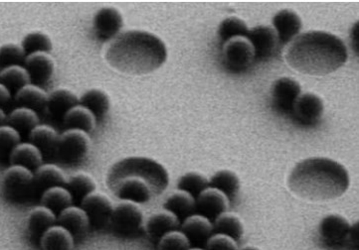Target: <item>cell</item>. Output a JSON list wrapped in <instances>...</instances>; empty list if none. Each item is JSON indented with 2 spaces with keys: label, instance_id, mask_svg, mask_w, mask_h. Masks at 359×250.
I'll list each match as a JSON object with an SVG mask.
<instances>
[{
  "label": "cell",
  "instance_id": "1",
  "mask_svg": "<svg viewBox=\"0 0 359 250\" xmlns=\"http://www.w3.org/2000/svg\"><path fill=\"white\" fill-rule=\"evenodd\" d=\"M107 184L121 201L146 204L163 194L170 184V175L158 161L142 156L118 160L107 175Z\"/></svg>",
  "mask_w": 359,
  "mask_h": 250
},
{
  "label": "cell",
  "instance_id": "2",
  "mask_svg": "<svg viewBox=\"0 0 359 250\" xmlns=\"http://www.w3.org/2000/svg\"><path fill=\"white\" fill-rule=\"evenodd\" d=\"M168 59L165 42L144 30L121 32L107 48L106 60L111 68L130 75L158 70Z\"/></svg>",
  "mask_w": 359,
  "mask_h": 250
},
{
  "label": "cell",
  "instance_id": "3",
  "mask_svg": "<svg viewBox=\"0 0 359 250\" xmlns=\"http://www.w3.org/2000/svg\"><path fill=\"white\" fill-rule=\"evenodd\" d=\"M347 48L341 38L325 31H309L296 37L287 48L286 59L294 70L311 76H325L347 61Z\"/></svg>",
  "mask_w": 359,
  "mask_h": 250
},
{
  "label": "cell",
  "instance_id": "4",
  "mask_svg": "<svg viewBox=\"0 0 359 250\" xmlns=\"http://www.w3.org/2000/svg\"><path fill=\"white\" fill-rule=\"evenodd\" d=\"M290 190L309 201H329L341 197L349 187L348 172L339 162L313 157L299 162L287 179Z\"/></svg>",
  "mask_w": 359,
  "mask_h": 250
},
{
  "label": "cell",
  "instance_id": "5",
  "mask_svg": "<svg viewBox=\"0 0 359 250\" xmlns=\"http://www.w3.org/2000/svg\"><path fill=\"white\" fill-rule=\"evenodd\" d=\"M2 193L8 201L25 202L37 195L34 174L22 166L11 165L2 178Z\"/></svg>",
  "mask_w": 359,
  "mask_h": 250
},
{
  "label": "cell",
  "instance_id": "6",
  "mask_svg": "<svg viewBox=\"0 0 359 250\" xmlns=\"http://www.w3.org/2000/svg\"><path fill=\"white\" fill-rule=\"evenodd\" d=\"M89 133L79 130H67L59 135L55 150L57 158L66 164L84 161L91 150Z\"/></svg>",
  "mask_w": 359,
  "mask_h": 250
},
{
  "label": "cell",
  "instance_id": "7",
  "mask_svg": "<svg viewBox=\"0 0 359 250\" xmlns=\"http://www.w3.org/2000/svg\"><path fill=\"white\" fill-rule=\"evenodd\" d=\"M109 225L111 230L120 237H135L139 235L144 226V214L135 202L121 201L114 207Z\"/></svg>",
  "mask_w": 359,
  "mask_h": 250
},
{
  "label": "cell",
  "instance_id": "8",
  "mask_svg": "<svg viewBox=\"0 0 359 250\" xmlns=\"http://www.w3.org/2000/svg\"><path fill=\"white\" fill-rule=\"evenodd\" d=\"M222 60L230 73H244L255 63L253 47L246 37L233 38L222 46Z\"/></svg>",
  "mask_w": 359,
  "mask_h": 250
},
{
  "label": "cell",
  "instance_id": "9",
  "mask_svg": "<svg viewBox=\"0 0 359 250\" xmlns=\"http://www.w3.org/2000/svg\"><path fill=\"white\" fill-rule=\"evenodd\" d=\"M323 113L322 99L317 95L306 92L299 95L289 118H292L296 125L303 127H313L320 123Z\"/></svg>",
  "mask_w": 359,
  "mask_h": 250
},
{
  "label": "cell",
  "instance_id": "10",
  "mask_svg": "<svg viewBox=\"0 0 359 250\" xmlns=\"http://www.w3.org/2000/svg\"><path fill=\"white\" fill-rule=\"evenodd\" d=\"M301 92V85L297 81L286 77L279 78L271 92L273 109L282 116H290Z\"/></svg>",
  "mask_w": 359,
  "mask_h": 250
},
{
  "label": "cell",
  "instance_id": "11",
  "mask_svg": "<svg viewBox=\"0 0 359 250\" xmlns=\"http://www.w3.org/2000/svg\"><path fill=\"white\" fill-rule=\"evenodd\" d=\"M123 27L121 11L113 6L100 8L93 19V29L100 41H111L120 34Z\"/></svg>",
  "mask_w": 359,
  "mask_h": 250
},
{
  "label": "cell",
  "instance_id": "12",
  "mask_svg": "<svg viewBox=\"0 0 359 250\" xmlns=\"http://www.w3.org/2000/svg\"><path fill=\"white\" fill-rule=\"evenodd\" d=\"M246 38L253 47L255 62L268 61L277 53L279 40L273 28L269 26H257L249 30Z\"/></svg>",
  "mask_w": 359,
  "mask_h": 250
},
{
  "label": "cell",
  "instance_id": "13",
  "mask_svg": "<svg viewBox=\"0 0 359 250\" xmlns=\"http://www.w3.org/2000/svg\"><path fill=\"white\" fill-rule=\"evenodd\" d=\"M353 225L341 214H329L320 223L318 232L323 242L329 245L351 244Z\"/></svg>",
  "mask_w": 359,
  "mask_h": 250
},
{
  "label": "cell",
  "instance_id": "14",
  "mask_svg": "<svg viewBox=\"0 0 359 250\" xmlns=\"http://www.w3.org/2000/svg\"><path fill=\"white\" fill-rule=\"evenodd\" d=\"M81 208L87 214L91 225L95 228H104L110 223L114 207L106 195L95 190L82 200Z\"/></svg>",
  "mask_w": 359,
  "mask_h": 250
},
{
  "label": "cell",
  "instance_id": "15",
  "mask_svg": "<svg viewBox=\"0 0 359 250\" xmlns=\"http://www.w3.org/2000/svg\"><path fill=\"white\" fill-rule=\"evenodd\" d=\"M229 201L223 193L214 188H206L195 199V214H201L213 223L218 216L226 213Z\"/></svg>",
  "mask_w": 359,
  "mask_h": 250
},
{
  "label": "cell",
  "instance_id": "16",
  "mask_svg": "<svg viewBox=\"0 0 359 250\" xmlns=\"http://www.w3.org/2000/svg\"><path fill=\"white\" fill-rule=\"evenodd\" d=\"M25 67L29 74L31 83L39 87L50 82L55 74V61L50 53L45 52L27 55Z\"/></svg>",
  "mask_w": 359,
  "mask_h": 250
},
{
  "label": "cell",
  "instance_id": "17",
  "mask_svg": "<svg viewBox=\"0 0 359 250\" xmlns=\"http://www.w3.org/2000/svg\"><path fill=\"white\" fill-rule=\"evenodd\" d=\"M273 25L277 34L280 45H286L296 38L301 32V18L298 14L291 9H283L278 11L273 18Z\"/></svg>",
  "mask_w": 359,
  "mask_h": 250
},
{
  "label": "cell",
  "instance_id": "18",
  "mask_svg": "<svg viewBox=\"0 0 359 250\" xmlns=\"http://www.w3.org/2000/svg\"><path fill=\"white\" fill-rule=\"evenodd\" d=\"M180 226H182L180 232H183L194 247H201L202 245H205L209 237L213 235L212 223L201 214H192L185 218Z\"/></svg>",
  "mask_w": 359,
  "mask_h": 250
},
{
  "label": "cell",
  "instance_id": "19",
  "mask_svg": "<svg viewBox=\"0 0 359 250\" xmlns=\"http://www.w3.org/2000/svg\"><path fill=\"white\" fill-rule=\"evenodd\" d=\"M57 223L65 228L74 237H84L91 226L84 209L73 204L57 216Z\"/></svg>",
  "mask_w": 359,
  "mask_h": 250
},
{
  "label": "cell",
  "instance_id": "20",
  "mask_svg": "<svg viewBox=\"0 0 359 250\" xmlns=\"http://www.w3.org/2000/svg\"><path fill=\"white\" fill-rule=\"evenodd\" d=\"M34 185L37 194L53 187H65L68 179L55 164H42L34 171Z\"/></svg>",
  "mask_w": 359,
  "mask_h": 250
},
{
  "label": "cell",
  "instance_id": "21",
  "mask_svg": "<svg viewBox=\"0 0 359 250\" xmlns=\"http://www.w3.org/2000/svg\"><path fill=\"white\" fill-rule=\"evenodd\" d=\"M47 101L48 94L42 89V87L33 83L25 85L14 95V102L18 107H26L36 111L37 113L46 109Z\"/></svg>",
  "mask_w": 359,
  "mask_h": 250
},
{
  "label": "cell",
  "instance_id": "22",
  "mask_svg": "<svg viewBox=\"0 0 359 250\" xmlns=\"http://www.w3.org/2000/svg\"><path fill=\"white\" fill-rule=\"evenodd\" d=\"M11 165L22 166L35 171L43 163V154L30 142L19 143L9 157Z\"/></svg>",
  "mask_w": 359,
  "mask_h": 250
},
{
  "label": "cell",
  "instance_id": "23",
  "mask_svg": "<svg viewBox=\"0 0 359 250\" xmlns=\"http://www.w3.org/2000/svg\"><path fill=\"white\" fill-rule=\"evenodd\" d=\"M63 121L67 130H79L89 133L96 127L97 119L89 109L79 104L69 109L63 116Z\"/></svg>",
  "mask_w": 359,
  "mask_h": 250
},
{
  "label": "cell",
  "instance_id": "24",
  "mask_svg": "<svg viewBox=\"0 0 359 250\" xmlns=\"http://www.w3.org/2000/svg\"><path fill=\"white\" fill-rule=\"evenodd\" d=\"M180 221L170 211H161L149 216L146 223L147 232L151 237L161 238L166 233L178 230Z\"/></svg>",
  "mask_w": 359,
  "mask_h": 250
},
{
  "label": "cell",
  "instance_id": "25",
  "mask_svg": "<svg viewBox=\"0 0 359 250\" xmlns=\"http://www.w3.org/2000/svg\"><path fill=\"white\" fill-rule=\"evenodd\" d=\"M42 250H73L74 237L63 226L55 225L40 237Z\"/></svg>",
  "mask_w": 359,
  "mask_h": 250
},
{
  "label": "cell",
  "instance_id": "26",
  "mask_svg": "<svg viewBox=\"0 0 359 250\" xmlns=\"http://www.w3.org/2000/svg\"><path fill=\"white\" fill-rule=\"evenodd\" d=\"M79 104V97L72 90L60 88L50 92L46 109L52 116L63 118L69 109Z\"/></svg>",
  "mask_w": 359,
  "mask_h": 250
},
{
  "label": "cell",
  "instance_id": "27",
  "mask_svg": "<svg viewBox=\"0 0 359 250\" xmlns=\"http://www.w3.org/2000/svg\"><path fill=\"white\" fill-rule=\"evenodd\" d=\"M57 225V214L44 206H38L28 216V232L35 237H41L43 233Z\"/></svg>",
  "mask_w": 359,
  "mask_h": 250
},
{
  "label": "cell",
  "instance_id": "28",
  "mask_svg": "<svg viewBox=\"0 0 359 250\" xmlns=\"http://www.w3.org/2000/svg\"><path fill=\"white\" fill-rule=\"evenodd\" d=\"M163 208L183 221L195 214V199L189 193L178 190L165 200Z\"/></svg>",
  "mask_w": 359,
  "mask_h": 250
},
{
  "label": "cell",
  "instance_id": "29",
  "mask_svg": "<svg viewBox=\"0 0 359 250\" xmlns=\"http://www.w3.org/2000/svg\"><path fill=\"white\" fill-rule=\"evenodd\" d=\"M80 104L87 107L97 119H102L111 109V99L104 90L92 88L86 90L79 99Z\"/></svg>",
  "mask_w": 359,
  "mask_h": 250
},
{
  "label": "cell",
  "instance_id": "30",
  "mask_svg": "<svg viewBox=\"0 0 359 250\" xmlns=\"http://www.w3.org/2000/svg\"><path fill=\"white\" fill-rule=\"evenodd\" d=\"M59 134L52 126L39 125L29 133L30 143L37 147L42 154H55Z\"/></svg>",
  "mask_w": 359,
  "mask_h": 250
},
{
  "label": "cell",
  "instance_id": "31",
  "mask_svg": "<svg viewBox=\"0 0 359 250\" xmlns=\"http://www.w3.org/2000/svg\"><path fill=\"white\" fill-rule=\"evenodd\" d=\"M209 187L219 190L229 202H233L236 200L240 190V180L233 171L220 170L211 177Z\"/></svg>",
  "mask_w": 359,
  "mask_h": 250
},
{
  "label": "cell",
  "instance_id": "32",
  "mask_svg": "<svg viewBox=\"0 0 359 250\" xmlns=\"http://www.w3.org/2000/svg\"><path fill=\"white\" fill-rule=\"evenodd\" d=\"M7 123L21 135L30 133L39 125L40 118L36 111L26 107H18L7 116Z\"/></svg>",
  "mask_w": 359,
  "mask_h": 250
},
{
  "label": "cell",
  "instance_id": "33",
  "mask_svg": "<svg viewBox=\"0 0 359 250\" xmlns=\"http://www.w3.org/2000/svg\"><path fill=\"white\" fill-rule=\"evenodd\" d=\"M42 206L46 207L58 216L64 209L72 206L74 200L66 187H53L41 194Z\"/></svg>",
  "mask_w": 359,
  "mask_h": 250
},
{
  "label": "cell",
  "instance_id": "34",
  "mask_svg": "<svg viewBox=\"0 0 359 250\" xmlns=\"http://www.w3.org/2000/svg\"><path fill=\"white\" fill-rule=\"evenodd\" d=\"M213 232L228 235L233 239L241 240L244 235V225L241 220L235 214L226 213L221 214L212 223Z\"/></svg>",
  "mask_w": 359,
  "mask_h": 250
},
{
  "label": "cell",
  "instance_id": "35",
  "mask_svg": "<svg viewBox=\"0 0 359 250\" xmlns=\"http://www.w3.org/2000/svg\"><path fill=\"white\" fill-rule=\"evenodd\" d=\"M0 83L6 85L11 94H16L19 90L31 83L30 76L25 67H7L0 71Z\"/></svg>",
  "mask_w": 359,
  "mask_h": 250
},
{
  "label": "cell",
  "instance_id": "36",
  "mask_svg": "<svg viewBox=\"0 0 359 250\" xmlns=\"http://www.w3.org/2000/svg\"><path fill=\"white\" fill-rule=\"evenodd\" d=\"M70 194L72 195L74 201L80 202L85 197L96 190V182L92 176L87 173L74 174L67 180L65 186Z\"/></svg>",
  "mask_w": 359,
  "mask_h": 250
},
{
  "label": "cell",
  "instance_id": "37",
  "mask_svg": "<svg viewBox=\"0 0 359 250\" xmlns=\"http://www.w3.org/2000/svg\"><path fill=\"white\" fill-rule=\"evenodd\" d=\"M249 29L246 23L242 19L238 18H228L220 23L218 27V38H219L220 46L225 43L237 37H247Z\"/></svg>",
  "mask_w": 359,
  "mask_h": 250
},
{
  "label": "cell",
  "instance_id": "38",
  "mask_svg": "<svg viewBox=\"0 0 359 250\" xmlns=\"http://www.w3.org/2000/svg\"><path fill=\"white\" fill-rule=\"evenodd\" d=\"M21 46L27 56L29 54L36 53V52L50 53L53 49V43L46 33L41 32V31H33L23 38Z\"/></svg>",
  "mask_w": 359,
  "mask_h": 250
},
{
  "label": "cell",
  "instance_id": "39",
  "mask_svg": "<svg viewBox=\"0 0 359 250\" xmlns=\"http://www.w3.org/2000/svg\"><path fill=\"white\" fill-rule=\"evenodd\" d=\"M208 187V179L198 172L184 174L180 178L177 183L178 190L189 193L194 199H196L199 194Z\"/></svg>",
  "mask_w": 359,
  "mask_h": 250
},
{
  "label": "cell",
  "instance_id": "40",
  "mask_svg": "<svg viewBox=\"0 0 359 250\" xmlns=\"http://www.w3.org/2000/svg\"><path fill=\"white\" fill-rule=\"evenodd\" d=\"M26 53L21 45L7 43L0 47V71L11 66H22Z\"/></svg>",
  "mask_w": 359,
  "mask_h": 250
},
{
  "label": "cell",
  "instance_id": "41",
  "mask_svg": "<svg viewBox=\"0 0 359 250\" xmlns=\"http://www.w3.org/2000/svg\"><path fill=\"white\" fill-rule=\"evenodd\" d=\"M18 131L8 125L0 126V161L9 160L14 148L21 143Z\"/></svg>",
  "mask_w": 359,
  "mask_h": 250
},
{
  "label": "cell",
  "instance_id": "42",
  "mask_svg": "<svg viewBox=\"0 0 359 250\" xmlns=\"http://www.w3.org/2000/svg\"><path fill=\"white\" fill-rule=\"evenodd\" d=\"M189 240L180 230H173L159 238L158 250H189Z\"/></svg>",
  "mask_w": 359,
  "mask_h": 250
},
{
  "label": "cell",
  "instance_id": "43",
  "mask_svg": "<svg viewBox=\"0 0 359 250\" xmlns=\"http://www.w3.org/2000/svg\"><path fill=\"white\" fill-rule=\"evenodd\" d=\"M205 249V250H239L236 240L221 233H213L206 242Z\"/></svg>",
  "mask_w": 359,
  "mask_h": 250
},
{
  "label": "cell",
  "instance_id": "44",
  "mask_svg": "<svg viewBox=\"0 0 359 250\" xmlns=\"http://www.w3.org/2000/svg\"><path fill=\"white\" fill-rule=\"evenodd\" d=\"M11 99V92L6 85L0 83V107L6 106Z\"/></svg>",
  "mask_w": 359,
  "mask_h": 250
},
{
  "label": "cell",
  "instance_id": "45",
  "mask_svg": "<svg viewBox=\"0 0 359 250\" xmlns=\"http://www.w3.org/2000/svg\"><path fill=\"white\" fill-rule=\"evenodd\" d=\"M6 123H7L6 114L4 113V109L0 107V126L6 125Z\"/></svg>",
  "mask_w": 359,
  "mask_h": 250
},
{
  "label": "cell",
  "instance_id": "46",
  "mask_svg": "<svg viewBox=\"0 0 359 250\" xmlns=\"http://www.w3.org/2000/svg\"><path fill=\"white\" fill-rule=\"evenodd\" d=\"M239 250H261V249H258V247H255V246H245V247H243V249H241Z\"/></svg>",
  "mask_w": 359,
  "mask_h": 250
},
{
  "label": "cell",
  "instance_id": "47",
  "mask_svg": "<svg viewBox=\"0 0 359 250\" xmlns=\"http://www.w3.org/2000/svg\"><path fill=\"white\" fill-rule=\"evenodd\" d=\"M189 250H205L203 249H201V247H190Z\"/></svg>",
  "mask_w": 359,
  "mask_h": 250
}]
</instances>
